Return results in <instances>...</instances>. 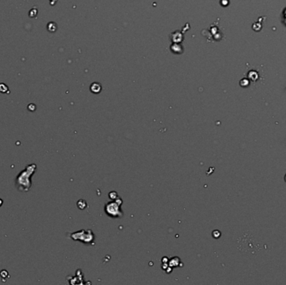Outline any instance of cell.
<instances>
[{
    "label": "cell",
    "mask_w": 286,
    "mask_h": 285,
    "mask_svg": "<svg viewBox=\"0 0 286 285\" xmlns=\"http://www.w3.org/2000/svg\"><path fill=\"white\" fill-rule=\"evenodd\" d=\"M120 207H121V202L118 203L117 201H111L105 205V212L112 218H120L122 216V212L120 209Z\"/></svg>",
    "instance_id": "2"
},
{
    "label": "cell",
    "mask_w": 286,
    "mask_h": 285,
    "mask_svg": "<svg viewBox=\"0 0 286 285\" xmlns=\"http://www.w3.org/2000/svg\"><path fill=\"white\" fill-rule=\"evenodd\" d=\"M2 205H3V200H2V199H0V207H1Z\"/></svg>",
    "instance_id": "8"
},
{
    "label": "cell",
    "mask_w": 286,
    "mask_h": 285,
    "mask_svg": "<svg viewBox=\"0 0 286 285\" xmlns=\"http://www.w3.org/2000/svg\"><path fill=\"white\" fill-rule=\"evenodd\" d=\"M0 276L2 277V278H5L6 277H9V273L6 270H2L1 273H0Z\"/></svg>",
    "instance_id": "6"
},
{
    "label": "cell",
    "mask_w": 286,
    "mask_h": 285,
    "mask_svg": "<svg viewBox=\"0 0 286 285\" xmlns=\"http://www.w3.org/2000/svg\"><path fill=\"white\" fill-rule=\"evenodd\" d=\"M180 262L178 258H172V259L171 261L169 262V264L171 267H175L178 264V263Z\"/></svg>",
    "instance_id": "5"
},
{
    "label": "cell",
    "mask_w": 286,
    "mask_h": 285,
    "mask_svg": "<svg viewBox=\"0 0 286 285\" xmlns=\"http://www.w3.org/2000/svg\"><path fill=\"white\" fill-rule=\"evenodd\" d=\"M284 181H286V175H285V177H284Z\"/></svg>",
    "instance_id": "9"
},
{
    "label": "cell",
    "mask_w": 286,
    "mask_h": 285,
    "mask_svg": "<svg viewBox=\"0 0 286 285\" xmlns=\"http://www.w3.org/2000/svg\"><path fill=\"white\" fill-rule=\"evenodd\" d=\"M91 233H92L91 230H88L87 232L81 231L71 234V237L74 240H81V241L82 240V238H84V242H91V240L94 239V236L90 237Z\"/></svg>",
    "instance_id": "3"
},
{
    "label": "cell",
    "mask_w": 286,
    "mask_h": 285,
    "mask_svg": "<svg viewBox=\"0 0 286 285\" xmlns=\"http://www.w3.org/2000/svg\"><path fill=\"white\" fill-rule=\"evenodd\" d=\"M28 109H29V111H35V109H36V106H35L34 104H30L28 106Z\"/></svg>",
    "instance_id": "7"
},
{
    "label": "cell",
    "mask_w": 286,
    "mask_h": 285,
    "mask_svg": "<svg viewBox=\"0 0 286 285\" xmlns=\"http://www.w3.org/2000/svg\"><path fill=\"white\" fill-rule=\"evenodd\" d=\"M91 90L93 93H99L101 91V86L99 83H93L91 84Z\"/></svg>",
    "instance_id": "4"
},
{
    "label": "cell",
    "mask_w": 286,
    "mask_h": 285,
    "mask_svg": "<svg viewBox=\"0 0 286 285\" xmlns=\"http://www.w3.org/2000/svg\"><path fill=\"white\" fill-rule=\"evenodd\" d=\"M36 170V165L31 164L25 168V170L19 174L16 179L15 184L18 189L22 191H28L31 187L30 177L34 174Z\"/></svg>",
    "instance_id": "1"
}]
</instances>
